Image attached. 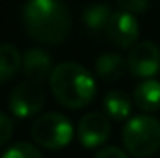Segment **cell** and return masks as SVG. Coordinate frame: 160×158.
<instances>
[{
  "label": "cell",
  "mask_w": 160,
  "mask_h": 158,
  "mask_svg": "<svg viewBox=\"0 0 160 158\" xmlns=\"http://www.w3.org/2000/svg\"><path fill=\"white\" fill-rule=\"evenodd\" d=\"M22 24L34 39L60 43L71 32V11L58 0H28L21 7Z\"/></svg>",
  "instance_id": "6da1fadb"
},
{
  "label": "cell",
  "mask_w": 160,
  "mask_h": 158,
  "mask_svg": "<svg viewBox=\"0 0 160 158\" xmlns=\"http://www.w3.org/2000/svg\"><path fill=\"white\" fill-rule=\"evenodd\" d=\"M48 82L58 102L67 108H82L89 104L97 91L93 75L75 62H62L54 65Z\"/></svg>",
  "instance_id": "7a4b0ae2"
},
{
  "label": "cell",
  "mask_w": 160,
  "mask_h": 158,
  "mask_svg": "<svg viewBox=\"0 0 160 158\" xmlns=\"http://www.w3.org/2000/svg\"><path fill=\"white\" fill-rule=\"evenodd\" d=\"M121 138L132 156H151L160 147V121L149 114L132 116L127 119Z\"/></svg>",
  "instance_id": "3957f363"
},
{
  "label": "cell",
  "mask_w": 160,
  "mask_h": 158,
  "mask_svg": "<svg viewBox=\"0 0 160 158\" xmlns=\"http://www.w3.org/2000/svg\"><path fill=\"white\" fill-rule=\"evenodd\" d=\"M75 134L71 119L60 112H45L32 123V138L45 149H62L65 147Z\"/></svg>",
  "instance_id": "277c9868"
},
{
  "label": "cell",
  "mask_w": 160,
  "mask_h": 158,
  "mask_svg": "<svg viewBox=\"0 0 160 158\" xmlns=\"http://www.w3.org/2000/svg\"><path fill=\"white\" fill-rule=\"evenodd\" d=\"M9 110L17 117H30L39 112L45 104V89L43 84L36 80H22L19 82L8 97Z\"/></svg>",
  "instance_id": "5b68a950"
},
{
  "label": "cell",
  "mask_w": 160,
  "mask_h": 158,
  "mask_svg": "<svg viewBox=\"0 0 160 158\" xmlns=\"http://www.w3.org/2000/svg\"><path fill=\"white\" fill-rule=\"evenodd\" d=\"M127 63L132 77L153 78L160 71V47L149 39L136 43L127 56Z\"/></svg>",
  "instance_id": "8992f818"
},
{
  "label": "cell",
  "mask_w": 160,
  "mask_h": 158,
  "mask_svg": "<svg viewBox=\"0 0 160 158\" xmlns=\"http://www.w3.org/2000/svg\"><path fill=\"white\" fill-rule=\"evenodd\" d=\"M110 132H112V125L108 116L97 110L84 114L77 128V136L84 147H99L108 140Z\"/></svg>",
  "instance_id": "52a82bcc"
},
{
  "label": "cell",
  "mask_w": 160,
  "mask_h": 158,
  "mask_svg": "<svg viewBox=\"0 0 160 158\" xmlns=\"http://www.w3.org/2000/svg\"><path fill=\"white\" fill-rule=\"evenodd\" d=\"M138 36H140V21L136 19V15L116 9L108 22L106 37L118 47H130L136 43Z\"/></svg>",
  "instance_id": "ba28073f"
},
{
  "label": "cell",
  "mask_w": 160,
  "mask_h": 158,
  "mask_svg": "<svg viewBox=\"0 0 160 158\" xmlns=\"http://www.w3.org/2000/svg\"><path fill=\"white\" fill-rule=\"evenodd\" d=\"M22 71L28 77V80H36V82L50 80V75L54 71L50 54L39 47L28 48L22 54Z\"/></svg>",
  "instance_id": "9c48e42d"
},
{
  "label": "cell",
  "mask_w": 160,
  "mask_h": 158,
  "mask_svg": "<svg viewBox=\"0 0 160 158\" xmlns=\"http://www.w3.org/2000/svg\"><path fill=\"white\" fill-rule=\"evenodd\" d=\"M114 7L110 4H102V2H95V4H89L84 7L82 11V19H84V24L88 26V30L91 34H106V28H108V22L114 15Z\"/></svg>",
  "instance_id": "30bf717a"
},
{
  "label": "cell",
  "mask_w": 160,
  "mask_h": 158,
  "mask_svg": "<svg viewBox=\"0 0 160 158\" xmlns=\"http://www.w3.org/2000/svg\"><path fill=\"white\" fill-rule=\"evenodd\" d=\"M128 69L127 58H123L118 52H102L95 60V73L102 80H118Z\"/></svg>",
  "instance_id": "8fae6325"
},
{
  "label": "cell",
  "mask_w": 160,
  "mask_h": 158,
  "mask_svg": "<svg viewBox=\"0 0 160 158\" xmlns=\"http://www.w3.org/2000/svg\"><path fill=\"white\" fill-rule=\"evenodd\" d=\"M134 102L145 110L155 112L160 108V80L145 78L134 87Z\"/></svg>",
  "instance_id": "7c38bea8"
},
{
  "label": "cell",
  "mask_w": 160,
  "mask_h": 158,
  "mask_svg": "<svg viewBox=\"0 0 160 158\" xmlns=\"http://www.w3.org/2000/svg\"><path fill=\"white\" fill-rule=\"evenodd\" d=\"M22 58L15 45L11 43H0V82H8L17 75L21 69Z\"/></svg>",
  "instance_id": "4fadbf2b"
},
{
  "label": "cell",
  "mask_w": 160,
  "mask_h": 158,
  "mask_svg": "<svg viewBox=\"0 0 160 158\" xmlns=\"http://www.w3.org/2000/svg\"><path fill=\"white\" fill-rule=\"evenodd\" d=\"M102 104H104V112H106V116L112 117V119L128 117L130 108H132V104H130V97H128L125 91H121V89H110V91L104 95Z\"/></svg>",
  "instance_id": "5bb4252c"
},
{
  "label": "cell",
  "mask_w": 160,
  "mask_h": 158,
  "mask_svg": "<svg viewBox=\"0 0 160 158\" xmlns=\"http://www.w3.org/2000/svg\"><path fill=\"white\" fill-rule=\"evenodd\" d=\"M2 158H43L41 151L30 141H17L13 145H9Z\"/></svg>",
  "instance_id": "9a60e30c"
},
{
  "label": "cell",
  "mask_w": 160,
  "mask_h": 158,
  "mask_svg": "<svg viewBox=\"0 0 160 158\" xmlns=\"http://www.w3.org/2000/svg\"><path fill=\"white\" fill-rule=\"evenodd\" d=\"M116 6L121 11H128L132 15H138V13H142L149 7V2L147 0H119Z\"/></svg>",
  "instance_id": "2e32d148"
},
{
  "label": "cell",
  "mask_w": 160,
  "mask_h": 158,
  "mask_svg": "<svg viewBox=\"0 0 160 158\" xmlns=\"http://www.w3.org/2000/svg\"><path fill=\"white\" fill-rule=\"evenodd\" d=\"M11 134H13V121L9 116L0 112V147L11 138Z\"/></svg>",
  "instance_id": "e0dca14e"
},
{
  "label": "cell",
  "mask_w": 160,
  "mask_h": 158,
  "mask_svg": "<svg viewBox=\"0 0 160 158\" xmlns=\"http://www.w3.org/2000/svg\"><path fill=\"white\" fill-rule=\"evenodd\" d=\"M93 158H128V156H127V153L123 149L116 147V145H104L102 149H99L95 153Z\"/></svg>",
  "instance_id": "ac0fdd59"
}]
</instances>
